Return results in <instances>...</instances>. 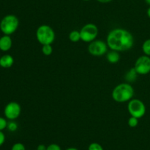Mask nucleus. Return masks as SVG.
Returning <instances> with one entry per match:
<instances>
[{"label": "nucleus", "mask_w": 150, "mask_h": 150, "mask_svg": "<svg viewBox=\"0 0 150 150\" xmlns=\"http://www.w3.org/2000/svg\"><path fill=\"white\" fill-rule=\"evenodd\" d=\"M142 51L144 54L150 57V38L146 39L142 44Z\"/></svg>", "instance_id": "15"}, {"label": "nucleus", "mask_w": 150, "mask_h": 150, "mask_svg": "<svg viewBox=\"0 0 150 150\" xmlns=\"http://www.w3.org/2000/svg\"><path fill=\"white\" fill-rule=\"evenodd\" d=\"M1 23V29L4 35H11L18 29L19 26V20L15 15L8 14L4 16L0 21Z\"/></svg>", "instance_id": "4"}, {"label": "nucleus", "mask_w": 150, "mask_h": 150, "mask_svg": "<svg viewBox=\"0 0 150 150\" xmlns=\"http://www.w3.org/2000/svg\"><path fill=\"white\" fill-rule=\"evenodd\" d=\"M7 124H8V121H7V119L0 116V131L5 129L7 126Z\"/></svg>", "instance_id": "20"}, {"label": "nucleus", "mask_w": 150, "mask_h": 150, "mask_svg": "<svg viewBox=\"0 0 150 150\" xmlns=\"http://www.w3.org/2000/svg\"><path fill=\"white\" fill-rule=\"evenodd\" d=\"M98 2L100 3H103V4H106V3H109L111 2L112 0H97Z\"/></svg>", "instance_id": "25"}, {"label": "nucleus", "mask_w": 150, "mask_h": 150, "mask_svg": "<svg viewBox=\"0 0 150 150\" xmlns=\"http://www.w3.org/2000/svg\"><path fill=\"white\" fill-rule=\"evenodd\" d=\"M4 142H5V135L2 131H0V146H1Z\"/></svg>", "instance_id": "23"}, {"label": "nucleus", "mask_w": 150, "mask_h": 150, "mask_svg": "<svg viewBox=\"0 0 150 150\" xmlns=\"http://www.w3.org/2000/svg\"><path fill=\"white\" fill-rule=\"evenodd\" d=\"M146 14H147V16L150 19V6L149 7V8L147 9V10H146Z\"/></svg>", "instance_id": "27"}, {"label": "nucleus", "mask_w": 150, "mask_h": 150, "mask_svg": "<svg viewBox=\"0 0 150 150\" xmlns=\"http://www.w3.org/2000/svg\"><path fill=\"white\" fill-rule=\"evenodd\" d=\"M99 29L98 26L92 23H89L85 24L81 29V40L85 43H91L92 41L96 40L98 37Z\"/></svg>", "instance_id": "6"}, {"label": "nucleus", "mask_w": 150, "mask_h": 150, "mask_svg": "<svg viewBox=\"0 0 150 150\" xmlns=\"http://www.w3.org/2000/svg\"><path fill=\"white\" fill-rule=\"evenodd\" d=\"M127 110L131 116L137 119H142L146 114V105L139 99H132L128 101Z\"/></svg>", "instance_id": "5"}, {"label": "nucleus", "mask_w": 150, "mask_h": 150, "mask_svg": "<svg viewBox=\"0 0 150 150\" xmlns=\"http://www.w3.org/2000/svg\"><path fill=\"white\" fill-rule=\"evenodd\" d=\"M83 1H90V0H83Z\"/></svg>", "instance_id": "29"}, {"label": "nucleus", "mask_w": 150, "mask_h": 150, "mask_svg": "<svg viewBox=\"0 0 150 150\" xmlns=\"http://www.w3.org/2000/svg\"><path fill=\"white\" fill-rule=\"evenodd\" d=\"M13 41L10 35H4L0 38V50L2 51H7L12 48Z\"/></svg>", "instance_id": "10"}, {"label": "nucleus", "mask_w": 150, "mask_h": 150, "mask_svg": "<svg viewBox=\"0 0 150 150\" xmlns=\"http://www.w3.org/2000/svg\"><path fill=\"white\" fill-rule=\"evenodd\" d=\"M65 150H79L77 148H76V147H69V148L66 149Z\"/></svg>", "instance_id": "26"}, {"label": "nucleus", "mask_w": 150, "mask_h": 150, "mask_svg": "<svg viewBox=\"0 0 150 150\" xmlns=\"http://www.w3.org/2000/svg\"><path fill=\"white\" fill-rule=\"evenodd\" d=\"M47 146L44 144H39L37 147V150H46Z\"/></svg>", "instance_id": "24"}, {"label": "nucleus", "mask_w": 150, "mask_h": 150, "mask_svg": "<svg viewBox=\"0 0 150 150\" xmlns=\"http://www.w3.org/2000/svg\"><path fill=\"white\" fill-rule=\"evenodd\" d=\"M0 29H1V23H0Z\"/></svg>", "instance_id": "30"}, {"label": "nucleus", "mask_w": 150, "mask_h": 150, "mask_svg": "<svg viewBox=\"0 0 150 150\" xmlns=\"http://www.w3.org/2000/svg\"><path fill=\"white\" fill-rule=\"evenodd\" d=\"M113 99L117 102H127L130 101L134 96V89L128 82H123L117 85L112 91Z\"/></svg>", "instance_id": "2"}, {"label": "nucleus", "mask_w": 150, "mask_h": 150, "mask_svg": "<svg viewBox=\"0 0 150 150\" xmlns=\"http://www.w3.org/2000/svg\"><path fill=\"white\" fill-rule=\"evenodd\" d=\"M138 75H139V74L137 73V71H136V69H134V67H133L126 73L125 79V80L127 81L128 83H130V82H133L136 80Z\"/></svg>", "instance_id": "13"}, {"label": "nucleus", "mask_w": 150, "mask_h": 150, "mask_svg": "<svg viewBox=\"0 0 150 150\" xmlns=\"http://www.w3.org/2000/svg\"><path fill=\"white\" fill-rule=\"evenodd\" d=\"M108 48L106 42L102 40H95L89 43L88 46V51L92 55L99 57L104 55L105 53L108 52Z\"/></svg>", "instance_id": "7"}, {"label": "nucleus", "mask_w": 150, "mask_h": 150, "mask_svg": "<svg viewBox=\"0 0 150 150\" xmlns=\"http://www.w3.org/2000/svg\"><path fill=\"white\" fill-rule=\"evenodd\" d=\"M21 113V107L16 101H10L7 103L4 109V115L7 119L15 121L20 116Z\"/></svg>", "instance_id": "8"}, {"label": "nucleus", "mask_w": 150, "mask_h": 150, "mask_svg": "<svg viewBox=\"0 0 150 150\" xmlns=\"http://www.w3.org/2000/svg\"><path fill=\"white\" fill-rule=\"evenodd\" d=\"M11 150H26V147L22 143H16L11 147Z\"/></svg>", "instance_id": "21"}, {"label": "nucleus", "mask_w": 150, "mask_h": 150, "mask_svg": "<svg viewBox=\"0 0 150 150\" xmlns=\"http://www.w3.org/2000/svg\"><path fill=\"white\" fill-rule=\"evenodd\" d=\"M69 39L70 41L73 43H77L81 41V34L80 31L73 30L69 34Z\"/></svg>", "instance_id": "14"}, {"label": "nucleus", "mask_w": 150, "mask_h": 150, "mask_svg": "<svg viewBox=\"0 0 150 150\" xmlns=\"http://www.w3.org/2000/svg\"><path fill=\"white\" fill-rule=\"evenodd\" d=\"M134 69L139 75H146L150 73V57L144 54L138 57L135 63Z\"/></svg>", "instance_id": "9"}, {"label": "nucleus", "mask_w": 150, "mask_h": 150, "mask_svg": "<svg viewBox=\"0 0 150 150\" xmlns=\"http://www.w3.org/2000/svg\"><path fill=\"white\" fill-rule=\"evenodd\" d=\"M14 64V58L9 54H4L0 57V66L3 69H9Z\"/></svg>", "instance_id": "11"}, {"label": "nucleus", "mask_w": 150, "mask_h": 150, "mask_svg": "<svg viewBox=\"0 0 150 150\" xmlns=\"http://www.w3.org/2000/svg\"><path fill=\"white\" fill-rule=\"evenodd\" d=\"M42 52L44 55L49 56L53 53V47L51 44H46V45H42Z\"/></svg>", "instance_id": "16"}, {"label": "nucleus", "mask_w": 150, "mask_h": 150, "mask_svg": "<svg viewBox=\"0 0 150 150\" xmlns=\"http://www.w3.org/2000/svg\"><path fill=\"white\" fill-rule=\"evenodd\" d=\"M46 150H62V148L57 144H51L47 146Z\"/></svg>", "instance_id": "22"}, {"label": "nucleus", "mask_w": 150, "mask_h": 150, "mask_svg": "<svg viewBox=\"0 0 150 150\" xmlns=\"http://www.w3.org/2000/svg\"><path fill=\"white\" fill-rule=\"evenodd\" d=\"M55 32L51 26L42 24L38 26L36 31V38L41 45L52 44L55 40Z\"/></svg>", "instance_id": "3"}, {"label": "nucleus", "mask_w": 150, "mask_h": 150, "mask_svg": "<svg viewBox=\"0 0 150 150\" xmlns=\"http://www.w3.org/2000/svg\"><path fill=\"white\" fill-rule=\"evenodd\" d=\"M88 150H104L102 146L97 142L91 143L88 146Z\"/></svg>", "instance_id": "19"}, {"label": "nucleus", "mask_w": 150, "mask_h": 150, "mask_svg": "<svg viewBox=\"0 0 150 150\" xmlns=\"http://www.w3.org/2000/svg\"><path fill=\"white\" fill-rule=\"evenodd\" d=\"M106 44L111 50L125 51L130 49L134 44V37L130 31L123 28H116L108 32Z\"/></svg>", "instance_id": "1"}, {"label": "nucleus", "mask_w": 150, "mask_h": 150, "mask_svg": "<svg viewBox=\"0 0 150 150\" xmlns=\"http://www.w3.org/2000/svg\"><path fill=\"white\" fill-rule=\"evenodd\" d=\"M129 126L132 128L136 127L139 124V119L136 117H133V116H130L128 119V121H127Z\"/></svg>", "instance_id": "18"}, {"label": "nucleus", "mask_w": 150, "mask_h": 150, "mask_svg": "<svg viewBox=\"0 0 150 150\" xmlns=\"http://www.w3.org/2000/svg\"><path fill=\"white\" fill-rule=\"evenodd\" d=\"M145 1H146V4H149V5L150 6V0H145Z\"/></svg>", "instance_id": "28"}, {"label": "nucleus", "mask_w": 150, "mask_h": 150, "mask_svg": "<svg viewBox=\"0 0 150 150\" xmlns=\"http://www.w3.org/2000/svg\"><path fill=\"white\" fill-rule=\"evenodd\" d=\"M18 124L15 121H10L7 124V128L10 132H16L18 129Z\"/></svg>", "instance_id": "17"}, {"label": "nucleus", "mask_w": 150, "mask_h": 150, "mask_svg": "<svg viewBox=\"0 0 150 150\" xmlns=\"http://www.w3.org/2000/svg\"><path fill=\"white\" fill-rule=\"evenodd\" d=\"M106 59L108 61V63H112V64L117 63L119 61H120V53H119V51L111 50V51L107 52Z\"/></svg>", "instance_id": "12"}]
</instances>
